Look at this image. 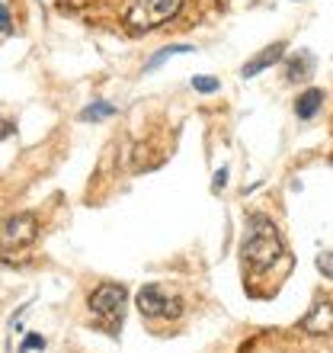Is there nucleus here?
<instances>
[{
    "label": "nucleus",
    "instance_id": "obj_8",
    "mask_svg": "<svg viewBox=\"0 0 333 353\" xmlns=\"http://www.w3.org/2000/svg\"><path fill=\"white\" fill-rule=\"evenodd\" d=\"M321 106H324V90L321 87H308L295 100V116L298 119H314L317 112H321Z\"/></svg>",
    "mask_w": 333,
    "mask_h": 353
},
{
    "label": "nucleus",
    "instance_id": "obj_13",
    "mask_svg": "<svg viewBox=\"0 0 333 353\" xmlns=\"http://www.w3.org/2000/svg\"><path fill=\"white\" fill-rule=\"evenodd\" d=\"M317 270H321V276L333 279V251H321V254H317Z\"/></svg>",
    "mask_w": 333,
    "mask_h": 353
},
{
    "label": "nucleus",
    "instance_id": "obj_6",
    "mask_svg": "<svg viewBox=\"0 0 333 353\" xmlns=\"http://www.w3.org/2000/svg\"><path fill=\"white\" fill-rule=\"evenodd\" d=\"M298 327L305 331V334H330L333 331V302L321 299L314 305L308 308V315L298 321Z\"/></svg>",
    "mask_w": 333,
    "mask_h": 353
},
{
    "label": "nucleus",
    "instance_id": "obj_5",
    "mask_svg": "<svg viewBox=\"0 0 333 353\" xmlns=\"http://www.w3.org/2000/svg\"><path fill=\"white\" fill-rule=\"evenodd\" d=\"M125 299H129V289L122 283H103L90 292V312L96 318H119Z\"/></svg>",
    "mask_w": 333,
    "mask_h": 353
},
{
    "label": "nucleus",
    "instance_id": "obj_4",
    "mask_svg": "<svg viewBox=\"0 0 333 353\" xmlns=\"http://www.w3.org/2000/svg\"><path fill=\"white\" fill-rule=\"evenodd\" d=\"M138 308L144 318H176L183 315V302L176 296H170L164 286H158V283H151V286H144L138 292Z\"/></svg>",
    "mask_w": 333,
    "mask_h": 353
},
{
    "label": "nucleus",
    "instance_id": "obj_10",
    "mask_svg": "<svg viewBox=\"0 0 333 353\" xmlns=\"http://www.w3.org/2000/svg\"><path fill=\"white\" fill-rule=\"evenodd\" d=\"M109 116H116V106H112V103H103V100H96V103H90L87 110H80V119H83V122L109 119Z\"/></svg>",
    "mask_w": 333,
    "mask_h": 353
},
{
    "label": "nucleus",
    "instance_id": "obj_16",
    "mask_svg": "<svg viewBox=\"0 0 333 353\" xmlns=\"http://www.w3.org/2000/svg\"><path fill=\"white\" fill-rule=\"evenodd\" d=\"M224 183H228V168H222L218 174H215V183H212V190L218 193V190H224Z\"/></svg>",
    "mask_w": 333,
    "mask_h": 353
},
{
    "label": "nucleus",
    "instance_id": "obj_3",
    "mask_svg": "<svg viewBox=\"0 0 333 353\" xmlns=\"http://www.w3.org/2000/svg\"><path fill=\"white\" fill-rule=\"evenodd\" d=\"M36 234H39V219L32 212L0 219V261H7L10 251H19V248L32 244Z\"/></svg>",
    "mask_w": 333,
    "mask_h": 353
},
{
    "label": "nucleus",
    "instance_id": "obj_12",
    "mask_svg": "<svg viewBox=\"0 0 333 353\" xmlns=\"http://www.w3.org/2000/svg\"><path fill=\"white\" fill-rule=\"evenodd\" d=\"M193 90H199V93H218V77H208V74L193 77Z\"/></svg>",
    "mask_w": 333,
    "mask_h": 353
},
{
    "label": "nucleus",
    "instance_id": "obj_9",
    "mask_svg": "<svg viewBox=\"0 0 333 353\" xmlns=\"http://www.w3.org/2000/svg\"><path fill=\"white\" fill-rule=\"evenodd\" d=\"M314 55L311 52H295V58L286 65V77L295 84V81H308V77L314 74Z\"/></svg>",
    "mask_w": 333,
    "mask_h": 353
},
{
    "label": "nucleus",
    "instance_id": "obj_1",
    "mask_svg": "<svg viewBox=\"0 0 333 353\" xmlns=\"http://www.w3.org/2000/svg\"><path fill=\"white\" fill-rule=\"evenodd\" d=\"M282 234L276 232V225L269 222L266 215H250L247 222V238H244V263H247L250 273H259V270H269L272 263L282 257Z\"/></svg>",
    "mask_w": 333,
    "mask_h": 353
},
{
    "label": "nucleus",
    "instance_id": "obj_14",
    "mask_svg": "<svg viewBox=\"0 0 333 353\" xmlns=\"http://www.w3.org/2000/svg\"><path fill=\"white\" fill-rule=\"evenodd\" d=\"M36 347L42 350V347H45V341H42L39 334H29L26 341H23V347H19V353H29V350H36Z\"/></svg>",
    "mask_w": 333,
    "mask_h": 353
},
{
    "label": "nucleus",
    "instance_id": "obj_17",
    "mask_svg": "<svg viewBox=\"0 0 333 353\" xmlns=\"http://www.w3.org/2000/svg\"><path fill=\"white\" fill-rule=\"evenodd\" d=\"M10 132H13V125H10L7 119H0V139H7Z\"/></svg>",
    "mask_w": 333,
    "mask_h": 353
},
{
    "label": "nucleus",
    "instance_id": "obj_15",
    "mask_svg": "<svg viewBox=\"0 0 333 353\" xmlns=\"http://www.w3.org/2000/svg\"><path fill=\"white\" fill-rule=\"evenodd\" d=\"M0 32H13V19H10L7 7L0 3Z\"/></svg>",
    "mask_w": 333,
    "mask_h": 353
},
{
    "label": "nucleus",
    "instance_id": "obj_11",
    "mask_svg": "<svg viewBox=\"0 0 333 353\" xmlns=\"http://www.w3.org/2000/svg\"><path fill=\"white\" fill-rule=\"evenodd\" d=\"M186 52H195L193 46H166V48H160L158 55L151 58L148 65H144V71H154V68H160L166 61V58H173V55H186Z\"/></svg>",
    "mask_w": 333,
    "mask_h": 353
},
{
    "label": "nucleus",
    "instance_id": "obj_2",
    "mask_svg": "<svg viewBox=\"0 0 333 353\" xmlns=\"http://www.w3.org/2000/svg\"><path fill=\"white\" fill-rule=\"evenodd\" d=\"M183 7V0H135L125 13V26L131 32H151L164 26L166 19H173Z\"/></svg>",
    "mask_w": 333,
    "mask_h": 353
},
{
    "label": "nucleus",
    "instance_id": "obj_7",
    "mask_svg": "<svg viewBox=\"0 0 333 353\" xmlns=\"http://www.w3.org/2000/svg\"><path fill=\"white\" fill-rule=\"evenodd\" d=\"M282 55H286V42H272V46L263 48L257 58H250L247 65H244L241 77H257L259 71H266V68L279 65V61H282Z\"/></svg>",
    "mask_w": 333,
    "mask_h": 353
}]
</instances>
